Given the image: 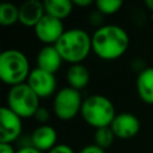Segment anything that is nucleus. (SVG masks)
Segmentation results:
<instances>
[{
  "label": "nucleus",
  "mask_w": 153,
  "mask_h": 153,
  "mask_svg": "<svg viewBox=\"0 0 153 153\" xmlns=\"http://www.w3.org/2000/svg\"><path fill=\"white\" fill-rule=\"evenodd\" d=\"M145 5H146V7H147L149 11L153 12V0H146V1H145Z\"/></svg>",
  "instance_id": "obj_26"
},
{
  "label": "nucleus",
  "mask_w": 153,
  "mask_h": 153,
  "mask_svg": "<svg viewBox=\"0 0 153 153\" xmlns=\"http://www.w3.org/2000/svg\"><path fill=\"white\" fill-rule=\"evenodd\" d=\"M12 143H0V153H16Z\"/></svg>",
  "instance_id": "obj_24"
},
{
  "label": "nucleus",
  "mask_w": 153,
  "mask_h": 153,
  "mask_svg": "<svg viewBox=\"0 0 153 153\" xmlns=\"http://www.w3.org/2000/svg\"><path fill=\"white\" fill-rule=\"evenodd\" d=\"M31 68L26 55L18 49H6L0 54V79L12 86L26 82Z\"/></svg>",
  "instance_id": "obj_3"
},
{
  "label": "nucleus",
  "mask_w": 153,
  "mask_h": 153,
  "mask_svg": "<svg viewBox=\"0 0 153 153\" xmlns=\"http://www.w3.org/2000/svg\"><path fill=\"white\" fill-rule=\"evenodd\" d=\"M115 137L116 136L110 127L98 128L94 130V134H93V141H94L93 143L103 149H106L114 143Z\"/></svg>",
  "instance_id": "obj_18"
},
{
  "label": "nucleus",
  "mask_w": 153,
  "mask_h": 153,
  "mask_svg": "<svg viewBox=\"0 0 153 153\" xmlns=\"http://www.w3.org/2000/svg\"><path fill=\"white\" fill-rule=\"evenodd\" d=\"M26 84L39 97V99L55 96V93L57 92L56 91L57 80H56L55 74L49 73L37 67L31 69L30 75L26 80Z\"/></svg>",
  "instance_id": "obj_7"
},
{
  "label": "nucleus",
  "mask_w": 153,
  "mask_h": 153,
  "mask_svg": "<svg viewBox=\"0 0 153 153\" xmlns=\"http://www.w3.org/2000/svg\"><path fill=\"white\" fill-rule=\"evenodd\" d=\"M6 106L10 108L20 118L33 117L39 109V97L24 82L10 87L6 97Z\"/></svg>",
  "instance_id": "obj_5"
},
{
  "label": "nucleus",
  "mask_w": 153,
  "mask_h": 153,
  "mask_svg": "<svg viewBox=\"0 0 153 153\" xmlns=\"http://www.w3.org/2000/svg\"><path fill=\"white\" fill-rule=\"evenodd\" d=\"M65 31L63 22L48 14H45L33 27V32L37 39L45 45H55Z\"/></svg>",
  "instance_id": "obj_9"
},
{
  "label": "nucleus",
  "mask_w": 153,
  "mask_h": 153,
  "mask_svg": "<svg viewBox=\"0 0 153 153\" xmlns=\"http://www.w3.org/2000/svg\"><path fill=\"white\" fill-rule=\"evenodd\" d=\"M78 153H105V149L98 147L94 143H91V145H87V146L82 147Z\"/></svg>",
  "instance_id": "obj_22"
},
{
  "label": "nucleus",
  "mask_w": 153,
  "mask_h": 153,
  "mask_svg": "<svg viewBox=\"0 0 153 153\" xmlns=\"http://www.w3.org/2000/svg\"><path fill=\"white\" fill-rule=\"evenodd\" d=\"M30 145L41 152H49L57 145V131L49 124H39L30 136Z\"/></svg>",
  "instance_id": "obj_11"
},
{
  "label": "nucleus",
  "mask_w": 153,
  "mask_h": 153,
  "mask_svg": "<svg viewBox=\"0 0 153 153\" xmlns=\"http://www.w3.org/2000/svg\"><path fill=\"white\" fill-rule=\"evenodd\" d=\"M45 16L44 4L38 0H27L19 6V23L27 27H35Z\"/></svg>",
  "instance_id": "obj_12"
},
{
  "label": "nucleus",
  "mask_w": 153,
  "mask_h": 153,
  "mask_svg": "<svg viewBox=\"0 0 153 153\" xmlns=\"http://www.w3.org/2000/svg\"><path fill=\"white\" fill-rule=\"evenodd\" d=\"M48 153H74L73 148L67 143H57Z\"/></svg>",
  "instance_id": "obj_21"
},
{
  "label": "nucleus",
  "mask_w": 153,
  "mask_h": 153,
  "mask_svg": "<svg viewBox=\"0 0 153 153\" xmlns=\"http://www.w3.org/2000/svg\"><path fill=\"white\" fill-rule=\"evenodd\" d=\"M19 22V7L12 2H2L0 5V24L11 26Z\"/></svg>",
  "instance_id": "obj_17"
},
{
  "label": "nucleus",
  "mask_w": 153,
  "mask_h": 153,
  "mask_svg": "<svg viewBox=\"0 0 153 153\" xmlns=\"http://www.w3.org/2000/svg\"><path fill=\"white\" fill-rule=\"evenodd\" d=\"M116 115L115 105L103 94H91L86 97L80 110L82 120L94 129L110 127Z\"/></svg>",
  "instance_id": "obj_4"
},
{
  "label": "nucleus",
  "mask_w": 153,
  "mask_h": 153,
  "mask_svg": "<svg viewBox=\"0 0 153 153\" xmlns=\"http://www.w3.org/2000/svg\"><path fill=\"white\" fill-rule=\"evenodd\" d=\"M73 4L74 6H78V7H87L94 2L92 0H73Z\"/></svg>",
  "instance_id": "obj_25"
},
{
  "label": "nucleus",
  "mask_w": 153,
  "mask_h": 153,
  "mask_svg": "<svg viewBox=\"0 0 153 153\" xmlns=\"http://www.w3.org/2000/svg\"><path fill=\"white\" fill-rule=\"evenodd\" d=\"M63 60L55 45H44L36 55V67L55 74L62 65Z\"/></svg>",
  "instance_id": "obj_13"
},
{
  "label": "nucleus",
  "mask_w": 153,
  "mask_h": 153,
  "mask_svg": "<svg viewBox=\"0 0 153 153\" xmlns=\"http://www.w3.org/2000/svg\"><path fill=\"white\" fill-rule=\"evenodd\" d=\"M129 47L128 32L120 25L105 24L92 35V51L104 61H114L126 54Z\"/></svg>",
  "instance_id": "obj_1"
},
{
  "label": "nucleus",
  "mask_w": 153,
  "mask_h": 153,
  "mask_svg": "<svg viewBox=\"0 0 153 153\" xmlns=\"http://www.w3.org/2000/svg\"><path fill=\"white\" fill-rule=\"evenodd\" d=\"M55 48L65 62L81 63L92 51V36L84 29L72 27L63 32L55 43Z\"/></svg>",
  "instance_id": "obj_2"
},
{
  "label": "nucleus",
  "mask_w": 153,
  "mask_h": 153,
  "mask_svg": "<svg viewBox=\"0 0 153 153\" xmlns=\"http://www.w3.org/2000/svg\"><path fill=\"white\" fill-rule=\"evenodd\" d=\"M16 153H43V152L38 151L37 148H35L32 146H23L19 149H17Z\"/></svg>",
  "instance_id": "obj_23"
},
{
  "label": "nucleus",
  "mask_w": 153,
  "mask_h": 153,
  "mask_svg": "<svg viewBox=\"0 0 153 153\" xmlns=\"http://www.w3.org/2000/svg\"><path fill=\"white\" fill-rule=\"evenodd\" d=\"M136 92L139 98L153 105V67L143 68L136 78Z\"/></svg>",
  "instance_id": "obj_14"
},
{
  "label": "nucleus",
  "mask_w": 153,
  "mask_h": 153,
  "mask_svg": "<svg viewBox=\"0 0 153 153\" xmlns=\"http://www.w3.org/2000/svg\"><path fill=\"white\" fill-rule=\"evenodd\" d=\"M82 102L80 91L69 86L62 87L57 90L53 99L54 115L62 121H69L80 114Z\"/></svg>",
  "instance_id": "obj_6"
},
{
  "label": "nucleus",
  "mask_w": 153,
  "mask_h": 153,
  "mask_svg": "<svg viewBox=\"0 0 153 153\" xmlns=\"http://www.w3.org/2000/svg\"><path fill=\"white\" fill-rule=\"evenodd\" d=\"M44 10L45 14L63 20L67 18L74 7L73 1L71 0H44Z\"/></svg>",
  "instance_id": "obj_16"
},
{
  "label": "nucleus",
  "mask_w": 153,
  "mask_h": 153,
  "mask_svg": "<svg viewBox=\"0 0 153 153\" xmlns=\"http://www.w3.org/2000/svg\"><path fill=\"white\" fill-rule=\"evenodd\" d=\"M66 80L69 87L81 91L90 82V72L82 63L71 65L66 72Z\"/></svg>",
  "instance_id": "obj_15"
},
{
  "label": "nucleus",
  "mask_w": 153,
  "mask_h": 153,
  "mask_svg": "<svg viewBox=\"0 0 153 153\" xmlns=\"http://www.w3.org/2000/svg\"><path fill=\"white\" fill-rule=\"evenodd\" d=\"M111 130L118 139H131L140 131V121L131 112H120L114 118Z\"/></svg>",
  "instance_id": "obj_10"
},
{
  "label": "nucleus",
  "mask_w": 153,
  "mask_h": 153,
  "mask_svg": "<svg viewBox=\"0 0 153 153\" xmlns=\"http://www.w3.org/2000/svg\"><path fill=\"white\" fill-rule=\"evenodd\" d=\"M33 118L41 124H47V122L50 118V111L44 106H39V109L36 111Z\"/></svg>",
  "instance_id": "obj_20"
},
{
  "label": "nucleus",
  "mask_w": 153,
  "mask_h": 153,
  "mask_svg": "<svg viewBox=\"0 0 153 153\" xmlns=\"http://www.w3.org/2000/svg\"><path fill=\"white\" fill-rule=\"evenodd\" d=\"M22 120L6 105L0 109V143H12L20 137L23 131Z\"/></svg>",
  "instance_id": "obj_8"
},
{
  "label": "nucleus",
  "mask_w": 153,
  "mask_h": 153,
  "mask_svg": "<svg viewBox=\"0 0 153 153\" xmlns=\"http://www.w3.org/2000/svg\"><path fill=\"white\" fill-rule=\"evenodd\" d=\"M96 8L103 16H111L120 11L123 6V1L121 0H97L94 2Z\"/></svg>",
  "instance_id": "obj_19"
}]
</instances>
